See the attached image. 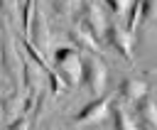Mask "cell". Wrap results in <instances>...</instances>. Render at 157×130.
<instances>
[{"label":"cell","mask_w":157,"mask_h":130,"mask_svg":"<svg viewBox=\"0 0 157 130\" xmlns=\"http://www.w3.org/2000/svg\"><path fill=\"white\" fill-rule=\"evenodd\" d=\"M101 47H105V49H110V52H115V54H120L125 61H130L132 64V47H130V37L118 27V22L110 17V20H105V25L101 27Z\"/></svg>","instance_id":"3"},{"label":"cell","mask_w":157,"mask_h":130,"mask_svg":"<svg viewBox=\"0 0 157 130\" xmlns=\"http://www.w3.org/2000/svg\"><path fill=\"white\" fill-rule=\"evenodd\" d=\"M108 96H110V91H101V93H96L91 101H86V103L69 118V123L76 125V123H88L91 118H98L101 110H103V105H105V101H108Z\"/></svg>","instance_id":"4"},{"label":"cell","mask_w":157,"mask_h":130,"mask_svg":"<svg viewBox=\"0 0 157 130\" xmlns=\"http://www.w3.org/2000/svg\"><path fill=\"white\" fill-rule=\"evenodd\" d=\"M76 52H78V49H76L74 44H59V47H54V52H52V64L56 66V64H61V61L71 59Z\"/></svg>","instance_id":"6"},{"label":"cell","mask_w":157,"mask_h":130,"mask_svg":"<svg viewBox=\"0 0 157 130\" xmlns=\"http://www.w3.org/2000/svg\"><path fill=\"white\" fill-rule=\"evenodd\" d=\"M44 76H47V83H49V88H47V91H49L52 96H59V93H64V91H66V88H64V83H61V78L56 76V71H54V69H47V71H44Z\"/></svg>","instance_id":"8"},{"label":"cell","mask_w":157,"mask_h":130,"mask_svg":"<svg viewBox=\"0 0 157 130\" xmlns=\"http://www.w3.org/2000/svg\"><path fill=\"white\" fill-rule=\"evenodd\" d=\"M108 83V69L105 64L96 56V54H78V81H76V88H83L88 93H101V91H108L105 88Z\"/></svg>","instance_id":"1"},{"label":"cell","mask_w":157,"mask_h":130,"mask_svg":"<svg viewBox=\"0 0 157 130\" xmlns=\"http://www.w3.org/2000/svg\"><path fill=\"white\" fill-rule=\"evenodd\" d=\"M96 2H98L110 17H120V15H123V7H125L128 0H96Z\"/></svg>","instance_id":"9"},{"label":"cell","mask_w":157,"mask_h":130,"mask_svg":"<svg viewBox=\"0 0 157 130\" xmlns=\"http://www.w3.org/2000/svg\"><path fill=\"white\" fill-rule=\"evenodd\" d=\"M17 44H20V49H22V54H25V56H27V59H29V61H32V64L39 69V71H47V69H52V66L47 64L44 54H42V52H39L34 44H29L25 37H20V39H17Z\"/></svg>","instance_id":"5"},{"label":"cell","mask_w":157,"mask_h":130,"mask_svg":"<svg viewBox=\"0 0 157 130\" xmlns=\"http://www.w3.org/2000/svg\"><path fill=\"white\" fill-rule=\"evenodd\" d=\"M25 39L29 44H34L39 52H44L49 44V20H47V12L42 10L39 0H34V5H32V12H29L27 27H25Z\"/></svg>","instance_id":"2"},{"label":"cell","mask_w":157,"mask_h":130,"mask_svg":"<svg viewBox=\"0 0 157 130\" xmlns=\"http://www.w3.org/2000/svg\"><path fill=\"white\" fill-rule=\"evenodd\" d=\"M69 7L71 0H47V10L59 20V17H69Z\"/></svg>","instance_id":"7"}]
</instances>
